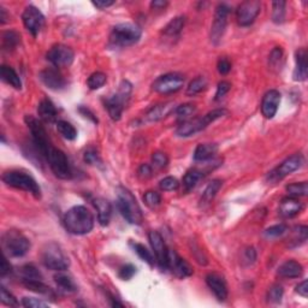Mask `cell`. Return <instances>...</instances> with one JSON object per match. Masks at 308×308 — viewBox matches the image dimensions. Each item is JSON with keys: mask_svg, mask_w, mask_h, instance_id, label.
<instances>
[{"mask_svg": "<svg viewBox=\"0 0 308 308\" xmlns=\"http://www.w3.org/2000/svg\"><path fill=\"white\" fill-rule=\"evenodd\" d=\"M0 20H2V23L4 24L6 22V15H5V9H0Z\"/></svg>", "mask_w": 308, "mask_h": 308, "instance_id": "obj_64", "label": "cell"}, {"mask_svg": "<svg viewBox=\"0 0 308 308\" xmlns=\"http://www.w3.org/2000/svg\"><path fill=\"white\" fill-rule=\"evenodd\" d=\"M279 104H281V93L276 89H271L264 95L263 102H261V112L263 116L267 119H272L278 111Z\"/></svg>", "mask_w": 308, "mask_h": 308, "instance_id": "obj_20", "label": "cell"}, {"mask_svg": "<svg viewBox=\"0 0 308 308\" xmlns=\"http://www.w3.org/2000/svg\"><path fill=\"white\" fill-rule=\"evenodd\" d=\"M18 273L22 277V281H24V279H42L41 272L34 265H24L20 267Z\"/></svg>", "mask_w": 308, "mask_h": 308, "instance_id": "obj_42", "label": "cell"}, {"mask_svg": "<svg viewBox=\"0 0 308 308\" xmlns=\"http://www.w3.org/2000/svg\"><path fill=\"white\" fill-rule=\"evenodd\" d=\"M184 85V77L181 74L170 73L159 76L153 82V91L159 94H172L178 92Z\"/></svg>", "mask_w": 308, "mask_h": 308, "instance_id": "obj_11", "label": "cell"}, {"mask_svg": "<svg viewBox=\"0 0 308 308\" xmlns=\"http://www.w3.org/2000/svg\"><path fill=\"white\" fill-rule=\"evenodd\" d=\"M54 281L57 283L58 288L60 289L61 291L65 292H74L77 290L76 284H75L74 279L71 278L70 276L65 275V273H61V271L58 273V275L54 276Z\"/></svg>", "mask_w": 308, "mask_h": 308, "instance_id": "obj_34", "label": "cell"}, {"mask_svg": "<svg viewBox=\"0 0 308 308\" xmlns=\"http://www.w3.org/2000/svg\"><path fill=\"white\" fill-rule=\"evenodd\" d=\"M148 239L155 254V258H157L158 265L160 266V269L166 270L167 264H169V250L165 244L163 236L158 231H149Z\"/></svg>", "mask_w": 308, "mask_h": 308, "instance_id": "obj_17", "label": "cell"}, {"mask_svg": "<svg viewBox=\"0 0 308 308\" xmlns=\"http://www.w3.org/2000/svg\"><path fill=\"white\" fill-rule=\"evenodd\" d=\"M207 87V80L205 77H197L195 80H193L191 83H189L188 88H187V95L189 96H194L201 93L202 91H205Z\"/></svg>", "mask_w": 308, "mask_h": 308, "instance_id": "obj_38", "label": "cell"}, {"mask_svg": "<svg viewBox=\"0 0 308 308\" xmlns=\"http://www.w3.org/2000/svg\"><path fill=\"white\" fill-rule=\"evenodd\" d=\"M133 247H134V251L136 252V254H138L139 257H140V259H142L144 261H146V263H147L149 266H153L154 265V258H153V255H152L151 252H149L147 248L145 247L144 244H141V243H133Z\"/></svg>", "mask_w": 308, "mask_h": 308, "instance_id": "obj_43", "label": "cell"}, {"mask_svg": "<svg viewBox=\"0 0 308 308\" xmlns=\"http://www.w3.org/2000/svg\"><path fill=\"white\" fill-rule=\"evenodd\" d=\"M287 192L289 195L292 198H300L306 197L308 193V184L307 182H300V183H291V184L287 186Z\"/></svg>", "mask_w": 308, "mask_h": 308, "instance_id": "obj_41", "label": "cell"}, {"mask_svg": "<svg viewBox=\"0 0 308 308\" xmlns=\"http://www.w3.org/2000/svg\"><path fill=\"white\" fill-rule=\"evenodd\" d=\"M135 273L136 267L132 265V264H127V265L120 267L118 276H119V278L123 279V281H129V279H132L133 277L135 276Z\"/></svg>", "mask_w": 308, "mask_h": 308, "instance_id": "obj_51", "label": "cell"}, {"mask_svg": "<svg viewBox=\"0 0 308 308\" xmlns=\"http://www.w3.org/2000/svg\"><path fill=\"white\" fill-rule=\"evenodd\" d=\"M288 231V226L285 224H277V225L270 226L269 229H266L265 236L269 238H276L279 236L284 235Z\"/></svg>", "mask_w": 308, "mask_h": 308, "instance_id": "obj_45", "label": "cell"}, {"mask_svg": "<svg viewBox=\"0 0 308 308\" xmlns=\"http://www.w3.org/2000/svg\"><path fill=\"white\" fill-rule=\"evenodd\" d=\"M0 300H2V302L6 304V306H10V307H16L18 306V302L16 300V297L14 296V295L11 294V292H9L6 290V288L2 287L0 288Z\"/></svg>", "mask_w": 308, "mask_h": 308, "instance_id": "obj_49", "label": "cell"}, {"mask_svg": "<svg viewBox=\"0 0 308 308\" xmlns=\"http://www.w3.org/2000/svg\"><path fill=\"white\" fill-rule=\"evenodd\" d=\"M63 224L68 232L73 235H86L94 226V217L85 206H74L64 214Z\"/></svg>", "mask_w": 308, "mask_h": 308, "instance_id": "obj_1", "label": "cell"}, {"mask_svg": "<svg viewBox=\"0 0 308 308\" xmlns=\"http://www.w3.org/2000/svg\"><path fill=\"white\" fill-rule=\"evenodd\" d=\"M175 110H176V104L173 101L157 105V106H153L147 112V113H146V119H147L148 122H158V120H161L164 119V118H166Z\"/></svg>", "mask_w": 308, "mask_h": 308, "instance_id": "obj_22", "label": "cell"}, {"mask_svg": "<svg viewBox=\"0 0 308 308\" xmlns=\"http://www.w3.org/2000/svg\"><path fill=\"white\" fill-rule=\"evenodd\" d=\"M24 120H26L28 128L30 129L34 144H35L37 151L41 153L42 157L46 158L47 157L49 149L53 147V146H52L51 141H49L45 128H43V126L39 119H36V118H34L33 116H26L24 117Z\"/></svg>", "mask_w": 308, "mask_h": 308, "instance_id": "obj_9", "label": "cell"}, {"mask_svg": "<svg viewBox=\"0 0 308 308\" xmlns=\"http://www.w3.org/2000/svg\"><path fill=\"white\" fill-rule=\"evenodd\" d=\"M226 114H228V111L225 108H217V110L208 112L204 117L184 120L177 128L176 135L179 136V138H189V136H193L195 134L202 132L211 123H213L214 120L219 119V118L226 116Z\"/></svg>", "mask_w": 308, "mask_h": 308, "instance_id": "obj_4", "label": "cell"}, {"mask_svg": "<svg viewBox=\"0 0 308 308\" xmlns=\"http://www.w3.org/2000/svg\"><path fill=\"white\" fill-rule=\"evenodd\" d=\"M230 88H231V83L228 82V81H222V82L218 83L214 100H220V99L230 91Z\"/></svg>", "mask_w": 308, "mask_h": 308, "instance_id": "obj_55", "label": "cell"}, {"mask_svg": "<svg viewBox=\"0 0 308 308\" xmlns=\"http://www.w3.org/2000/svg\"><path fill=\"white\" fill-rule=\"evenodd\" d=\"M3 250L11 258H21L30 250V242L26 236L17 230H9L2 237Z\"/></svg>", "mask_w": 308, "mask_h": 308, "instance_id": "obj_7", "label": "cell"}, {"mask_svg": "<svg viewBox=\"0 0 308 308\" xmlns=\"http://www.w3.org/2000/svg\"><path fill=\"white\" fill-rule=\"evenodd\" d=\"M283 294H284V290L279 284H275L270 288L269 292H267V300L272 303H279L282 301Z\"/></svg>", "mask_w": 308, "mask_h": 308, "instance_id": "obj_44", "label": "cell"}, {"mask_svg": "<svg viewBox=\"0 0 308 308\" xmlns=\"http://www.w3.org/2000/svg\"><path fill=\"white\" fill-rule=\"evenodd\" d=\"M142 30L138 24L119 23L113 27L110 34L108 46L112 48H123L135 45L141 39Z\"/></svg>", "mask_w": 308, "mask_h": 308, "instance_id": "obj_3", "label": "cell"}, {"mask_svg": "<svg viewBox=\"0 0 308 308\" xmlns=\"http://www.w3.org/2000/svg\"><path fill=\"white\" fill-rule=\"evenodd\" d=\"M10 272H11L10 263H9L8 259H6V257H3L2 266H0V276L5 277L6 275H9Z\"/></svg>", "mask_w": 308, "mask_h": 308, "instance_id": "obj_59", "label": "cell"}, {"mask_svg": "<svg viewBox=\"0 0 308 308\" xmlns=\"http://www.w3.org/2000/svg\"><path fill=\"white\" fill-rule=\"evenodd\" d=\"M46 160L48 161L49 167L53 171L55 177L60 179H70L73 177L69 160L63 151L52 147L46 157Z\"/></svg>", "mask_w": 308, "mask_h": 308, "instance_id": "obj_10", "label": "cell"}, {"mask_svg": "<svg viewBox=\"0 0 308 308\" xmlns=\"http://www.w3.org/2000/svg\"><path fill=\"white\" fill-rule=\"evenodd\" d=\"M37 114H39V118L42 122L51 124L57 120L58 112L53 102L49 100V99L45 98L40 101L39 106H37Z\"/></svg>", "mask_w": 308, "mask_h": 308, "instance_id": "obj_24", "label": "cell"}, {"mask_svg": "<svg viewBox=\"0 0 308 308\" xmlns=\"http://www.w3.org/2000/svg\"><path fill=\"white\" fill-rule=\"evenodd\" d=\"M22 304H23L24 307H29V308L48 306L47 302H45V301L39 300V298H35V297H23L22 298Z\"/></svg>", "mask_w": 308, "mask_h": 308, "instance_id": "obj_53", "label": "cell"}, {"mask_svg": "<svg viewBox=\"0 0 308 308\" xmlns=\"http://www.w3.org/2000/svg\"><path fill=\"white\" fill-rule=\"evenodd\" d=\"M294 234H295V237H294L295 245H297V244H300V243H303V242L307 239L308 228H307L306 225L297 226V228H295V230H294Z\"/></svg>", "mask_w": 308, "mask_h": 308, "instance_id": "obj_52", "label": "cell"}, {"mask_svg": "<svg viewBox=\"0 0 308 308\" xmlns=\"http://www.w3.org/2000/svg\"><path fill=\"white\" fill-rule=\"evenodd\" d=\"M301 210H302V204L297 200V198H284L279 204V214L283 218L295 217L301 212Z\"/></svg>", "mask_w": 308, "mask_h": 308, "instance_id": "obj_25", "label": "cell"}, {"mask_svg": "<svg viewBox=\"0 0 308 308\" xmlns=\"http://www.w3.org/2000/svg\"><path fill=\"white\" fill-rule=\"evenodd\" d=\"M133 86L129 81H122L119 87H118L117 93L111 95L105 100V107L110 114V117L113 120H119L122 117V113L126 107L128 100H129L130 94H132Z\"/></svg>", "mask_w": 308, "mask_h": 308, "instance_id": "obj_5", "label": "cell"}, {"mask_svg": "<svg viewBox=\"0 0 308 308\" xmlns=\"http://www.w3.org/2000/svg\"><path fill=\"white\" fill-rule=\"evenodd\" d=\"M80 112H81V113H82L85 117L91 118V119H92L94 123H98V118H96V117L94 116V114H93L92 112L88 110V108H86V107H80Z\"/></svg>", "mask_w": 308, "mask_h": 308, "instance_id": "obj_63", "label": "cell"}, {"mask_svg": "<svg viewBox=\"0 0 308 308\" xmlns=\"http://www.w3.org/2000/svg\"><path fill=\"white\" fill-rule=\"evenodd\" d=\"M302 164H303L302 154L300 153L292 154L283 161L278 167H276L275 170L269 173V179L271 182L281 181V179L284 178L285 176L290 175V173L294 172V171L300 169V167L302 166Z\"/></svg>", "mask_w": 308, "mask_h": 308, "instance_id": "obj_13", "label": "cell"}, {"mask_svg": "<svg viewBox=\"0 0 308 308\" xmlns=\"http://www.w3.org/2000/svg\"><path fill=\"white\" fill-rule=\"evenodd\" d=\"M222 186H223V181H220V179H213V181L206 187V189H205L204 193H202V197L200 200L201 205L210 204V202L212 201L214 198H216L217 193L220 191Z\"/></svg>", "mask_w": 308, "mask_h": 308, "instance_id": "obj_32", "label": "cell"}, {"mask_svg": "<svg viewBox=\"0 0 308 308\" xmlns=\"http://www.w3.org/2000/svg\"><path fill=\"white\" fill-rule=\"evenodd\" d=\"M0 77H2V80L4 81L5 83L14 87L15 89L22 88V81L20 79V76H18L16 71L12 69L11 67L2 65V68H0Z\"/></svg>", "mask_w": 308, "mask_h": 308, "instance_id": "obj_29", "label": "cell"}, {"mask_svg": "<svg viewBox=\"0 0 308 308\" xmlns=\"http://www.w3.org/2000/svg\"><path fill=\"white\" fill-rule=\"evenodd\" d=\"M202 177H204V173H202L200 170L197 169L189 170L184 175V177H183V181H182L184 192L189 193L191 191H193V189L198 186V183L200 182Z\"/></svg>", "mask_w": 308, "mask_h": 308, "instance_id": "obj_31", "label": "cell"}, {"mask_svg": "<svg viewBox=\"0 0 308 308\" xmlns=\"http://www.w3.org/2000/svg\"><path fill=\"white\" fill-rule=\"evenodd\" d=\"M116 193L118 210H119L124 219L128 223L134 224V225H140L144 220V216H142L141 207L136 201L135 197L132 194V192L128 191L124 187H118Z\"/></svg>", "mask_w": 308, "mask_h": 308, "instance_id": "obj_2", "label": "cell"}, {"mask_svg": "<svg viewBox=\"0 0 308 308\" xmlns=\"http://www.w3.org/2000/svg\"><path fill=\"white\" fill-rule=\"evenodd\" d=\"M296 292H298V295H301V296L307 297L308 296V282L303 281V282H301L298 285H296Z\"/></svg>", "mask_w": 308, "mask_h": 308, "instance_id": "obj_61", "label": "cell"}, {"mask_svg": "<svg viewBox=\"0 0 308 308\" xmlns=\"http://www.w3.org/2000/svg\"><path fill=\"white\" fill-rule=\"evenodd\" d=\"M94 206L96 208V212H98V219L101 226H107L108 223L111 220L112 216V206L106 199L104 198H96L93 201Z\"/></svg>", "mask_w": 308, "mask_h": 308, "instance_id": "obj_27", "label": "cell"}, {"mask_svg": "<svg viewBox=\"0 0 308 308\" xmlns=\"http://www.w3.org/2000/svg\"><path fill=\"white\" fill-rule=\"evenodd\" d=\"M295 60H296V67H295L294 74H292L294 81H297V82L306 81L307 73H308L306 49L300 48L298 51H296V54H295Z\"/></svg>", "mask_w": 308, "mask_h": 308, "instance_id": "obj_23", "label": "cell"}, {"mask_svg": "<svg viewBox=\"0 0 308 308\" xmlns=\"http://www.w3.org/2000/svg\"><path fill=\"white\" fill-rule=\"evenodd\" d=\"M41 261L43 266L53 271H65L70 266V260L64 253L61 247L55 242H49L41 252Z\"/></svg>", "mask_w": 308, "mask_h": 308, "instance_id": "obj_6", "label": "cell"}, {"mask_svg": "<svg viewBox=\"0 0 308 308\" xmlns=\"http://www.w3.org/2000/svg\"><path fill=\"white\" fill-rule=\"evenodd\" d=\"M184 24H186V17L183 16L175 17L166 24V27L164 28L163 32L166 36H176L182 32Z\"/></svg>", "mask_w": 308, "mask_h": 308, "instance_id": "obj_33", "label": "cell"}, {"mask_svg": "<svg viewBox=\"0 0 308 308\" xmlns=\"http://www.w3.org/2000/svg\"><path fill=\"white\" fill-rule=\"evenodd\" d=\"M3 182L6 186L12 187V188L30 193L36 199L41 198V188L37 184V182L32 176L21 172V171H9V172H5L3 175Z\"/></svg>", "mask_w": 308, "mask_h": 308, "instance_id": "obj_8", "label": "cell"}, {"mask_svg": "<svg viewBox=\"0 0 308 308\" xmlns=\"http://www.w3.org/2000/svg\"><path fill=\"white\" fill-rule=\"evenodd\" d=\"M206 283L208 288L213 291L219 301H225L228 297V287L225 279L218 273H210L206 276Z\"/></svg>", "mask_w": 308, "mask_h": 308, "instance_id": "obj_21", "label": "cell"}, {"mask_svg": "<svg viewBox=\"0 0 308 308\" xmlns=\"http://www.w3.org/2000/svg\"><path fill=\"white\" fill-rule=\"evenodd\" d=\"M152 161H153V164L157 167H165L167 163H169V158L163 152H155L152 155Z\"/></svg>", "mask_w": 308, "mask_h": 308, "instance_id": "obj_54", "label": "cell"}, {"mask_svg": "<svg viewBox=\"0 0 308 308\" xmlns=\"http://www.w3.org/2000/svg\"><path fill=\"white\" fill-rule=\"evenodd\" d=\"M144 201H145V204L147 205L148 207L154 208V207L159 206V205H160L161 197H160L159 193L153 192V191H149V192H147L144 195Z\"/></svg>", "mask_w": 308, "mask_h": 308, "instance_id": "obj_46", "label": "cell"}, {"mask_svg": "<svg viewBox=\"0 0 308 308\" xmlns=\"http://www.w3.org/2000/svg\"><path fill=\"white\" fill-rule=\"evenodd\" d=\"M20 34L15 32V30H9V32L4 33V35H3V48L6 49V51L15 49L20 43Z\"/></svg>", "mask_w": 308, "mask_h": 308, "instance_id": "obj_36", "label": "cell"}, {"mask_svg": "<svg viewBox=\"0 0 308 308\" xmlns=\"http://www.w3.org/2000/svg\"><path fill=\"white\" fill-rule=\"evenodd\" d=\"M167 269L175 273L178 278H187L193 275V267L184 259H182L175 251H169V264Z\"/></svg>", "mask_w": 308, "mask_h": 308, "instance_id": "obj_19", "label": "cell"}, {"mask_svg": "<svg viewBox=\"0 0 308 308\" xmlns=\"http://www.w3.org/2000/svg\"><path fill=\"white\" fill-rule=\"evenodd\" d=\"M107 77L104 73H100V71H96V73H93L91 76L88 77L87 80V85H88L89 89L92 91H96V89L101 88L102 86L106 83Z\"/></svg>", "mask_w": 308, "mask_h": 308, "instance_id": "obj_39", "label": "cell"}, {"mask_svg": "<svg viewBox=\"0 0 308 308\" xmlns=\"http://www.w3.org/2000/svg\"><path fill=\"white\" fill-rule=\"evenodd\" d=\"M75 59V52L69 46L58 43L48 51L47 60L53 65L54 68H67L73 64Z\"/></svg>", "mask_w": 308, "mask_h": 308, "instance_id": "obj_14", "label": "cell"}, {"mask_svg": "<svg viewBox=\"0 0 308 308\" xmlns=\"http://www.w3.org/2000/svg\"><path fill=\"white\" fill-rule=\"evenodd\" d=\"M160 189L164 192H173L177 191L179 187V182L177 181V178L175 177H165L164 179H161L160 183Z\"/></svg>", "mask_w": 308, "mask_h": 308, "instance_id": "obj_47", "label": "cell"}, {"mask_svg": "<svg viewBox=\"0 0 308 308\" xmlns=\"http://www.w3.org/2000/svg\"><path fill=\"white\" fill-rule=\"evenodd\" d=\"M195 111H197V106H195V105L183 104L176 107L175 113L177 116V119L181 120V122H184V120L189 119V117H191Z\"/></svg>", "mask_w": 308, "mask_h": 308, "instance_id": "obj_40", "label": "cell"}, {"mask_svg": "<svg viewBox=\"0 0 308 308\" xmlns=\"http://www.w3.org/2000/svg\"><path fill=\"white\" fill-rule=\"evenodd\" d=\"M167 6V2H164V0H154V2L151 3V8L154 9V10H163Z\"/></svg>", "mask_w": 308, "mask_h": 308, "instance_id": "obj_62", "label": "cell"}, {"mask_svg": "<svg viewBox=\"0 0 308 308\" xmlns=\"http://www.w3.org/2000/svg\"><path fill=\"white\" fill-rule=\"evenodd\" d=\"M39 79L43 85L47 87V88L52 89V91H60V89H63L65 85H67L63 75L54 67L47 68V69L40 71Z\"/></svg>", "mask_w": 308, "mask_h": 308, "instance_id": "obj_18", "label": "cell"}, {"mask_svg": "<svg viewBox=\"0 0 308 308\" xmlns=\"http://www.w3.org/2000/svg\"><path fill=\"white\" fill-rule=\"evenodd\" d=\"M138 173H139V176L141 177V178L147 179L152 176V167L149 166L148 164H142L141 166L139 167Z\"/></svg>", "mask_w": 308, "mask_h": 308, "instance_id": "obj_58", "label": "cell"}, {"mask_svg": "<svg viewBox=\"0 0 308 308\" xmlns=\"http://www.w3.org/2000/svg\"><path fill=\"white\" fill-rule=\"evenodd\" d=\"M92 4L95 6L96 9H100V10H104V9L110 8L111 5L114 4L113 0H96V2H92Z\"/></svg>", "mask_w": 308, "mask_h": 308, "instance_id": "obj_60", "label": "cell"}, {"mask_svg": "<svg viewBox=\"0 0 308 308\" xmlns=\"http://www.w3.org/2000/svg\"><path fill=\"white\" fill-rule=\"evenodd\" d=\"M277 273H278V276L282 277V278H298V277L302 276L303 267L300 263H297V261L288 260L278 267Z\"/></svg>", "mask_w": 308, "mask_h": 308, "instance_id": "obj_26", "label": "cell"}, {"mask_svg": "<svg viewBox=\"0 0 308 308\" xmlns=\"http://www.w3.org/2000/svg\"><path fill=\"white\" fill-rule=\"evenodd\" d=\"M285 6L287 3L285 2H275L272 3V21L276 24H282L285 20Z\"/></svg>", "mask_w": 308, "mask_h": 308, "instance_id": "obj_37", "label": "cell"}, {"mask_svg": "<svg viewBox=\"0 0 308 308\" xmlns=\"http://www.w3.org/2000/svg\"><path fill=\"white\" fill-rule=\"evenodd\" d=\"M230 10H231V9L226 4H219L217 6L212 27H211V41H212L214 45H217L224 35L226 24H228Z\"/></svg>", "mask_w": 308, "mask_h": 308, "instance_id": "obj_12", "label": "cell"}, {"mask_svg": "<svg viewBox=\"0 0 308 308\" xmlns=\"http://www.w3.org/2000/svg\"><path fill=\"white\" fill-rule=\"evenodd\" d=\"M83 160L86 161L87 164L89 165H99L101 164V159L100 157H99L98 151H96L95 148H88L85 152V154H83Z\"/></svg>", "mask_w": 308, "mask_h": 308, "instance_id": "obj_48", "label": "cell"}, {"mask_svg": "<svg viewBox=\"0 0 308 308\" xmlns=\"http://www.w3.org/2000/svg\"><path fill=\"white\" fill-rule=\"evenodd\" d=\"M230 70H231V63H230L228 59L222 58L218 61V71H219V74L226 75L230 73Z\"/></svg>", "mask_w": 308, "mask_h": 308, "instance_id": "obj_56", "label": "cell"}, {"mask_svg": "<svg viewBox=\"0 0 308 308\" xmlns=\"http://www.w3.org/2000/svg\"><path fill=\"white\" fill-rule=\"evenodd\" d=\"M22 283H23V285L28 290L37 292V294L46 295V296L54 297L53 290L47 287L45 283H42L41 279H24V281H22Z\"/></svg>", "mask_w": 308, "mask_h": 308, "instance_id": "obj_30", "label": "cell"}, {"mask_svg": "<svg viewBox=\"0 0 308 308\" xmlns=\"http://www.w3.org/2000/svg\"><path fill=\"white\" fill-rule=\"evenodd\" d=\"M218 152V145L216 144H200L195 148L194 160L195 161H208L211 160Z\"/></svg>", "mask_w": 308, "mask_h": 308, "instance_id": "obj_28", "label": "cell"}, {"mask_svg": "<svg viewBox=\"0 0 308 308\" xmlns=\"http://www.w3.org/2000/svg\"><path fill=\"white\" fill-rule=\"evenodd\" d=\"M261 3L257 0H247L238 6L236 10V18L239 26L248 27L255 21L258 15L260 14Z\"/></svg>", "mask_w": 308, "mask_h": 308, "instance_id": "obj_16", "label": "cell"}, {"mask_svg": "<svg viewBox=\"0 0 308 308\" xmlns=\"http://www.w3.org/2000/svg\"><path fill=\"white\" fill-rule=\"evenodd\" d=\"M283 61V49L281 47H275L270 54V65L272 68H278Z\"/></svg>", "mask_w": 308, "mask_h": 308, "instance_id": "obj_50", "label": "cell"}, {"mask_svg": "<svg viewBox=\"0 0 308 308\" xmlns=\"http://www.w3.org/2000/svg\"><path fill=\"white\" fill-rule=\"evenodd\" d=\"M57 130L64 139L69 140V141H74L77 138V130L75 129L73 124L67 122V120H59V122H57Z\"/></svg>", "mask_w": 308, "mask_h": 308, "instance_id": "obj_35", "label": "cell"}, {"mask_svg": "<svg viewBox=\"0 0 308 308\" xmlns=\"http://www.w3.org/2000/svg\"><path fill=\"white\" fill-rule=\"evenodd\" d=\"M22 21H23L26 29L33 36H37V34L41 32L43 24H45V17H43L42 12L34 5H29L24 9L23 14H22Z\"/></svg>", "mask_w": 308, "mask_h": 308, "instance_id": "obj_15", "label": "cell"}, {"mask_svg": "<svg viewBox=\"0 0 308 308\" xmlns=\"http://www.w3.org/2000/svg\"><path fill=\"white\" fill-rule=\"evenodd\" d=\"M243 259H244L245 263L248 264V265H251V264H253L254 261L257 260V252H255V250H254L253 247L247 248V250L244 251Z\"/></svg>", "mask_w": 308, "mask_h": 308, "instance_id": "obj_57", "label": "cell"}]
</instances>
